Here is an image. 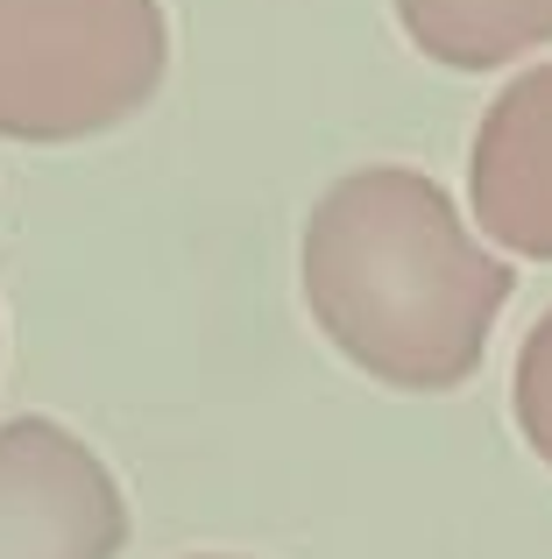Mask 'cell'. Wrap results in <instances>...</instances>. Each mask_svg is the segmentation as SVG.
I'll list each match as a JSON object with an SVG mask.
<instances>
[{
  "label": "cell",
  "mask_w": 552,
  "mask_h": 559,
  "mask_svg": "<svg viewBox=\"0 0 552 559\" xmlns=\"http://www.w3.org/2000/svg\"><path fill=\"white\" fill-rule=\"evenodd\" d=\"M298 284L347 369L440 396L482 369L517 276L460 227L425 170L361 164L304 219Z\"/></svg>",
  "instance_id": "6da1fadb"
},
{
  "label": "cell",
  "mask_w": 552,
  "mask_h": 559,
  "mask_svg": "<svg viewBox=\"0 0 552 559\" xmlns=\"http://www.w3.org/2000/svg\"><path fill=\"white\" fill-rule=\"evenodd\" d=\"M164 0H0V135L85 142L156 99Z\"/></svg>",
  "instance_id": "7a4b0ae2"
},
{
  "label": "cell",
  "mask_w": 552,
  "mask_h": 559,
  "mask_svg": "<svg viewBox=\"0 0 552 559\" xmlns=\"http://www.w3.org/2000/svg\"><path fill=\"white\" fill-rule=\"evenodd\" d=\"M128 496L113 467L57 418L0 425V559H113Z\"/></svg>",
  "instance_id": "3957f363"
},
{
  "label": "cell",
  "mask_w": 552,
  "mask_h": 559,
  "mask_svg": "<svg viewBox=\"0 0 552 559\" xmlns=\"http://www.w3.org/2000/svg\"><path fill=\"white\" fill-rule=\"evenodd\" d=\"M468 199L489 241L552 262V64L517 71L468 150Z\"/></svg>",
  "instance_id": "277c9868"
},
{
  "label": "cell",
  "mask_w": 552,
  "mask_h": 559,
  "mask_svg": "<svg viewBox=\"0 0 552 559\" xmlns=\"http://www.w3.org/2000/svg\"><path fill=\"white\" fill-rule=\"evenodd\" d=\"M397 28L446 71H496L552 43V0H397Z\"/></svg>",
  "instance_id": "5b68a950"
},
{
  "label": "cell",
  "mask_w": 552,
  "mask_h": 559,
  "mask_svg": "<svg viewBox=\"0 0 552 559\" xmlns=\"http://www.w3.org/2000/svg\"><path fill=\"white\" fill-rule=\"evenodd\" d=\"M511 411H517V432H525V447L552 467V312L525 333V347H517Z\"/></svg>",
  "instance_id": "8992f818"
},
{
  "label": "cell",
  "mask_w": 552,
  "mask_h": 559,
  "mask_svg": "<svg viewBox=\"0 0 552 559\" xmlns=\"http://www.w3.org/2000/svg\"><path fill=\"white\" fill-rule=\"evenodd\" d=\"M192 559H241V552H192Z\"/></svg>",
  "instance_id": "52a82bcc"
}]
</instances>
